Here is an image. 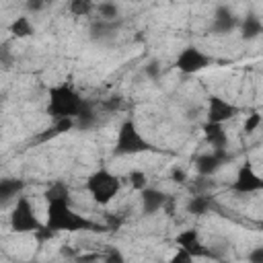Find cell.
Returning <instances> with one entry per match:
<instances>
[{
	"mask_svg": "<svg viewBox=\"0 0 263 263\" xmlns=\"http://www.w3.org/2000/svg\"><path fill=\"white\" fill-rule=\"evenodd\" d=\"M247 261H249V263H263V245L253 247V249L249 251V255H247Z\"/></svg>",
	"mask_w": 263,
	"mask_h": 263,
	"instance_id": "cell-28",
	"label": "cell"
},
{
	"mask_svg": "<svg viewBox=\"0 0 263 263\" xmlns=\"http://www.w3.org/2000/svg\"><path fill=\"white\" fill-rule=\"evenodd\" d=\"M97 12H99V21L113 23L119 16V6L115 2H99L97 4Z\"/></svg>",
	"mask_w": 263,
	"mask_h": 263,
	"instance_id": "cell-20",
	"label": "cell"
},
{
	"mask_svg": "<svg viewBox=\"0 0 263 263\" xmlns=\"http://www.w3.org/2000/svg\"><path fill=\"white\" fill-rule=\"evenodd\" d=\"M259 228H261V230H263V222H259Z\"/></svg>",
	"mask_w": 263,
	"mask_h": 263,
	"instance_id": "cell-34",
	"label": "cell"
},
{
	"mask_svg": "<svg viewBox=\"0 0 263 263\" xmlns=\"http://www.w3.org/2000/svg\"><path fill=\"white\" fill-rule=\"evenodd\" d=\"M76 125V119H72V117H64V119H58V121H53V129H55V134L60 136V134H66V132H70L72 127Z\"/></svg>",
	"mask_w": 263,
	"mask_h": 263,
	"instance_id": "cell-24",
	"label": "cell"
},
{
	"mask_svg": "<svg viewBox=\"0 0 263 263\" xmlns=\"http://www.w3.org/2000/svg\"><path fill=\"white\" fill-rule=\"evenodd\" d=\"M84 99L76 92V88L68 82H60L49 86L47 90V113L51 115L53 121L64 119V117H72L76 119L78 113L84 107Z\"/></svg>",
	"mask_w": 263,
	"mask_h": 263,
	"instance_id": "cell-2",
	"label": "cell"
},
{
	"mask_svg": "<svg viewBox=\"0 0 263 263\" xmlns=\"http://www.w3.org/2000/svg\"><path fill=\"white\" fill-rule=\"evenodd\" d=\"M210 208H212V199L208 195H203V193H197V195L189 197V201L185 205V210L189 214H193V216H205L210 212Z\"/></svg>",
	"mask_w": 263,
	"mask_h": 263,
	"instance_id": "cell-17",
	"label": "cell"
},
{
	"mask_svg": "<svg viewBox=\"0 0 263 263\" xmlns=\"http://www.w3.org/2000/svg\"><path fill=\"white\" fill-rule=\"evenodd\" d=\"M232 191L236 193H257V191H263V177H259L255 173V168L245 162L238 171H236V177H234V183H232Z\"/></svg>",
	"mask_w": 263,
	"mask_h": 263,
	"instance_id": "cell-8",
	"label": "cell"
},
{
	"mask_svg": "<svg viewBox=\"0 0 263 263\" xmlns=\"http://www.w3.org/2000/svg\"><path fill=\"white\" fill-rule=\"evenodd\" d=\"M121 189V181L109 168H99L86 179V191L99 205H107Z\"/></svg>",
	"mask_w": 263,
	"mask_h": 263,
	"instance_id": "cell-4",
	"label": "cell"
},
{
	"mask_svg": "<svg viewBox=\"0 0 263 263\" xmlns=\"http://www.w3.org/2000/svg\"><path fill=\"white\" fill-rule=\"evenodd\" d=\"M33 236H35V238H37L39 242H45V240L53 238V236H55V232H53V230H49V228H47V226L43 224V226H41V228H39V230H37V232H35Z\"/></svg>",
	"mask_w": 263,
	"mask_h": 263,
	"instance_id": "cell-29",
	"label": "cell"
},
{
	"mask_svg": "<svg viewBox=\"0 0 263 263\" xmlns=\"http://www.w3.org/2000/svg\"><path fill=\"white\" fill-rule=\"evenodd\" d=\"M45 201L47 203H51V201H70V189H68V185L62 183V181L51 183L47 187V191H45Z\"/></svg>",
	"mask_w": 263,
	"mask_h": 263,
	"instance_id": "cell-18",
	"label": "cell"
},
{
	"mask_svg": "<svg viewBox=\"0 0 263 263\" xmlns=\"http://www.w3.org/2000/svg\"><path fill=\"white\" fill-rule=\"evenodd\" d=\"M43 226V222L37 218L35 205L31 203V199L27 195H21L14 199L12 212H10V228L12 232H37Z\"/></svg>",
	"mask_w": 263,
	"mask_h": 263,
	"instance_id": "cell-5",
	"label": "cell"
},
{
	"mask_svg": "<svg viewBox=\"0 0 263 263\" xmlns=\"http://www.w3.org/2000/svg\"><path fill=\"white\" fill-rule=\"evenodd\" d=\"M201 132L205 136V142L214 150H226V146H228V134H226L224 125H220V123H208L205 121L203 127H201Z\"/></svg>",
	"mask_w": 263,
	"mask_h": 263,
	"instance_id": "cell-13",
	"label": "cell"
},
{
	"mask_svg": "<svg viewBox=\"0 0 263 263\" xmlns=\"http://www.w3.org/2000/svg\"><path fill=\"white\" fill-rule=\"evenodd\" d=\"M150 150H154V146L142 136L136 121L134 119H123L119 129H117V138H115V144H113V154L134 156V154H142V152H150Z\"/></svg>",
	"mask_w": 263,
	"mask_h": 263,
	"instance_id": "cell-3",
	"label": "cell"
},
{
	"mask_svg": "<svg viewBox=\"0 0 263 263\" xmlns=\"http://www.w3.org/2000/svg\"><path fill=\"white\" fill-rule=\"evenodd\" d=\"M10 33H12V37H16V39L31 37V35L35 33V25L31 23V18H29L27 14H21V16H16V18H12V23H10Z\"/></svg>",
	"mask_w": 263,
	"mask_h": 263,
	"instance_id": "cell-15",
	"label": "cell"
},
{
	"mask_svg": "<svg viewBox=\"0 0 263 263\" xmlns=\"http://www.w3.org/2000/svg\"><path fill=\"white\" fill-rule=\"evenodd\" d=\"M238 29H240V37L245 41H253V39H257L263 33V21L257 14H247L240 21V27Z\"/></svg>",
	"mask_w": 263,
	"mask_h": 263,
	"instance_id": "cell-14",
	"label": "cell"
},
{
	"mask_svg": "<svg viewBox=\"0 0 263 263\" xmlns=\"http://www.w3.org/2000/svg\"><path fill=\"white\" fill-rule=\"evenodd\" d=\"M240 27V18L228 8V6H220L214 14V21H212V31L216 35H226V33H232L234 29Z\"/></svg>",
	"mask_w": 263,
	"mask_h": 263,
	"instance_id": "cell-11",
	"label": "cell"
},
{
	"mask_svg": "<svg viewBox=\"0 0 263 263\" xmlns=\"http://www.w3.org/2000/svg\"><path fill=\"white\" fill-rule=\"evenodd\" d=\"M103 263H125V257L119 249H109L103 257Z\"/></svg>",
	"mask_w": 263,
	"mask_h": 263,
	"instance_id": "cell-27",
	"label": "cell"
},
{
	"mask_svg": "<svg viewBox=\"0 0 263 263\" xmlns=\"http://www.w3.org/2000/svg\"><path fill=\"white\" fill-rule=\"evenodd\" d=\"M168 263H195V257L193 255H189L187 251H183V249H177L175 251V255L168 259Z\"/></svg>",
	"mask_w": 263,
	"mask_h": 263,
	"instance_id": "cell-26",
	"label": "cell"
},
{
	"mask_svg": "<svg viewBox=\"0 0 263 263\" xmlns=\"http://www.w3.org/2000/svg\"><path fill=\"white\" fill-rule=\"evenodd\" d=\"M45 4L41 2V0H31V2H27V8L29 10H33V12H37V10H41Z\"/></svg>",
	"mask_w": 263,
	"mask_h": 263,
	"instance_id": "cell-32",
	"label": "cell"
},
{
	"mask_svg": "<svg viewBox=\"0 0 263 263\" xmlns=\"http://www.w3.org/2000/svg\"><path fill=\"white\" fill-rule=\"evenodd\" d=\"M92 8H95V6H92V2H88V0H72V2L68 4V10H70L74 16H88Z\"/></svg>",
	"mask_w": 263,
	"mask_h": 263,
	"instance_id": "cell-22",
	"label": "cell"
},
{
	"mask_svg": "<svg viewBox=\"0 0 263 263\" xmlns=\"http://www.w3.org/2000/svg\"><path fill=\"white\" fill-rule=\"evenodd\" d=\"M49 230L58 232H80V230H92L95 222L84 218L82 214L74 212L70 201H51L45 210V222Z\"/></svg>",
	"mask_w": 263,
	"mask_h": 263,
	"instance_id": "cell-1",
	"label": "cell"
},
{
	"mask_svg": "<svg viewBox=\"0 0 263 263\" xmlns=\"http://www.w3.org/2000/svg\"><path fill=\"white\" fill-rule=\"evenodd\" d=\"M25 183L21 179H2L0 181V199L2 201H10L12 197H21V191H23Z\"/></svg>",
	"mask_w": 263,
	"mask_h": 263,
	"instance_id": "cell-16",
	"label": "cell"
},
{
	"mask_svg": "<svg viewBox=\"0 0 263 263\" xmlns=\"http://www.w3.org/2000/svg\"><path fill=\"white\" fill-rule=\"evenodd\" d=\"M261 123H263V115H261V113H257V111H253L251 115H247L242 129H245L247 134H253V132H257V127H259Z\"/></svg>",
	"mask_w": 263,
	"mask_h": 263,
	"instance_id": "cell-23",
	"label": "cell"
},
{
	"mask_svg": "<svg viewBox=\"0 0 263 263\" xmlns=\"http://www.w3.org/2000/svg\"><path fill=\"white\" fill-rule=\"evenodd\" d=\"M175 245L177 249H183L187 251L189 255H193L195 259H203V257H212V251L201 242L199 238V232L195 228H187V230H181L177 236H175Z\"/></svg>",
	"mask_w": 263,
	"mask_h": 263,
	"instance_id": "cell-9",
	"label": "cell"
},
{
	"mask_svg": "<svg viewBox=\"0 0 263 263\" xmlns=\"http://www.w3.org/2000/svg\"><path fill=\"white\" fill-rule=\"evenodd\" d=\"M171 179L177 181V183H185V181H187V173H185L181 166H175V168L171 171Z\"/></svg>",
	"mask_w": 263,
	"mask_h": 263,
	"instance_id": "cell-31",
	"label": "cell"
},
{
	"mask_svg": "<svg viewBox=\"0 0 263 263\" xmlns=\"http://www.w3.org/2000/svg\"><path fill=\"white\" fill-rule=\"evenodd\" d=\"M234 115H238V107L232 105L230 101L218 97V95H212L208 99V111H205V121L208 123H224L228 119H232Z\"/></svg>",
	"mask_w": 263,
	"mask_h": 263,
	"instance_id": "cell-7",
	"label": "cell"
},
{
	"mask_svg": "<svg viewBox=\"0 0 263 263\" xmlns=\"http://www.w3.org/2000/svg\"><path fill=\"white\" fill-rule=\"evenodd\" d=\"M140 201H142V212H144L146 216H152V214L160 212V210L166 205L168 197H166V193H162L160 189L148 187V189H144V191L140 193Z\"/></svg>",
	"mask_w": 263,
	"mask_h": 263,
	"instance_id": "cell-12",
	"label": "cell"
},
{
	"mask_svg": "<svg viewBox=\"0 0 263 263\" xmlns=\"http://www.w3.org/2000/svg\"><path fill=\"white\" fill-rule=\"evenodd\" d=\"M210 64H212V58L195 45H187L185 49H181L175 60V68L183 74H197L203 68H208Z\"/></svg>",
	"mask_w": 263,
	"mask_h": 263,
	"instance_id": "cell-6",
	"label": "cell"
},
{
	"mask_svg": "<svg viewBox=\"0 0 263 263\" xmlns=\"http://www.w3.org/2000/svg\"><path fill=\"white\" fill-rule=\"evenodd\" d=\"M230 160L228 150H212V152H203L195 158V171L199 177H212L214 173H218L226 162Z\"/></svg>",
	"mask_w": 263,
	"mask_h": 263,
	"instance_id": "cell-10",
	"label": "cell"
},
{
	"mask_svg": "<svg viewBox=\"0 0 263 263\" xmlns=\"http://www.w3.org/2000/svg\"><path fill=\"white\" fill-rule=\"evenodd\" d=\"M144 72H146L148 78H158V74H160V64H158V62H148L146 68H144Z\"/></svg>",
	"mask_w": 263,
	"mask_h": 263,
	"instance_id": "cell-30",
	"label": "cell"
},
{
	"mask_svg": "<svg viewBox=\"0 0 263 263\" xmlns=\"http://www.w3.org/2000/svg\"><path fill=\"white\" fill-rule=\"evenodd\" d=\"M60 253H62L64 257H76V251H74V249H70V247H62V249H60Z\"/></svg>",
	"mask_w": 263,
	"mask_h": 263,
	"instance_id": "cell-33",
	"label": "cell"
},
{
	"mask_svg": "<svg viewBox=\"0 0 263 263\" xmlns=\"http://www.w3.org/2000/svg\"><path fill=\"white\" fill-rule=\"evenodd\" d=\"M95 121H97V113H95V107H92V103H84V107H82V111L78 113V117H76V125L80 127V129H88V127H92L95 125Z\"/></svg>",
	"mask_w": 263,
	"mask_h": 263,
	"instance_id": "cell-19",
	"label": "cell"
},
{
	"mask_svg": "<svg viewBox=\"0 0 263 263\" xmlns=\"http://www.w3.org/2000/svg\"><path fill=\"white\" fill-rule=\"evenodd\" d=\"M127 181H129L132 189H136V191H140V193H142L144 189H148V177H146V173L140 171V168L129 171V173H127Z\"/></svg>",
	"mask_w": 263,
	"mask_h": 263,
	"instance_id": "cell-21",
	"label": "cell"
},
{
	"mask_svg": "<svg viewBox=\"0 0 263 263\" xmlns=\"http://www.w3.org/2000/svg\"><path fill=\"white\" fill-rule=\"evenodd\" d=\"M113 31V23H105V21H99V23H95L92 25V37H105V35H109Z\"/></svg>",
	"mask_w": 263,
	"mask_h": 263,
	"instance_id": "cell-25",
	"label": "cell"
}]
</instances>
